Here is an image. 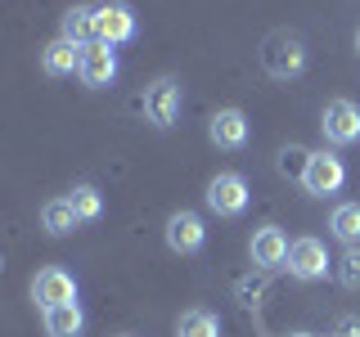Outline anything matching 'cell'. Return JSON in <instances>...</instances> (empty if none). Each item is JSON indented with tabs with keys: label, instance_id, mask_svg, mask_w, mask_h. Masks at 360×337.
<instances>
[{
	"label": "cell",
	"instance_id": "16",
	"mask_svg": "<svg viewBox=\"0 0 360 337\" xmlns=\"http://www.w3.org/2000/svg\"><path fill=\"white\" fill-rule=\"evenodd\" d=\"M329 230L347 247H360V202H338L333 216H329Z\"/></svg>",
	"mask_w": 360,
	"mask_h": 337
},
{
	"label": "cell",
	"instance_id": "20",
	"mask_svg": "<svg viewBox=\"0 0 360 337\" xmlns=\"http://www.w3.org/2000/svg\"><path fill=\"white\" fill-rule=\"evenodd\" d=\"M338 284H342L347 292L360 288V247H347V256L338 261Z\"/></svg>",
	"mask_w": 360,
	"mask_h": 337
},
{
	"label": "cell",
	"instance_id": "7",
	"mask_svg": "<svg viewBox=\"0 0 360 337\" xmlns=\"http://www.w3.org/2000/svg\"><path fill=\"white\" fill-rule=\"evenodd\" d=\"M248 180L239 171H221L207 180V207L217 211V216H239V211L248 207Z\"/></svg>",
	"mask_w": 360,
	"mask_h": 337
},
{
	"label": "cell",
	"instance_id": "11",
	"mask_svg": "<svg viewBox=\"0 0 360 337\" xmlns=\"http://www.w3.org/2000/svg\"><path fill=\"white\" fill-rule=\"evenodd\" d=\"M288 239L279 225H262V230L252 234V243H248V252H252V265L257 270H275V265H288Z\"/></svg>",
	"mask_w": 360,
	"mask_h": 337
},
{
	"label": "cell",
	"instance_id": "17",
	"mask_svg": "<svg viewBox=\"0 0 360 337\" xmlns=\"http://www.w3.org/2000/svg\"><path fill=\"white\" fill-rule=\"evenodd\" d=\"M176 337H221V319L212 310L194 306V310H185L176 319Z\"/></svg>",
	"mask_w": 360,
	"mask_h": 337
},
{
	"label": "cell",
	"instance_id": "1",
	"mask_svg": "<svg viewBox=\"0 0 360 337\" xmlns=\"http://www.w3.org/2000/svg\"><path fill=\"white\" fill-rule=\"evenodd\" d=\"M262 63L275 81H292V77L307 72V45H302V37H292V32H275L262 50Z\"/></svg>",
	"mask_w": 360,
	"mask_h": 337
},
{
	"label": "cell",
	"instance_id": "10",
	"mask_svg": "<svg viewBox=\"0 0 360 337\" xmlns=\"http://www.w3.org/2000/svg\"><path fill=\"white\" fill-rule=\"evenodd\" d=\"M202 239H207V230H202V216L198 211H172L167 216V247L180 256H189V252H198Z\"/></svg>",
	"mask_w": 360,
	"mask_h": 337
},
{
	"label": "cell",
	"instance_id": "15",
	"mask_svg": "<svg viewBox=\"0 0 360 337\" xmlns=\"http://www.w3.org/2000/svg\"><path fill=\"white\" fill-rule=\"evenodd\" d=\"M41 225H45V234L63 239V234H72L82 220H77V211H72V202H68V198H50L41 207Z\"/></svg>",
	"mask_w": 360,
	"mask_h": 337
},
{
	"label": "cell",
	"instance_id": "5",
	"mask_svg": "<svg viewBox=\"0 0 360 337\" xmlns=\"http://www.w3.org/2000/svg\"><path fill=\"white\" fill-rule=\"evenodd\" d=\"M32 301L41 310H54V306H72L77 301V279L59 265H45L37 279H32Z\"/></svg>",
	"mask_w": 360,
	"mask_h": 337
},
{
	"label": "cell",
	"instance_id": "19",
	"mask_svg": "<svg viewBox=\"0 0 360 337\" xmlns=\"http://www.w3.org/2000/svg\"><path fill=\"white\" fill-rule=\"evenodd\" d=\"M68 202H72V211H77L82 225H95L99 216H104V194H99L95 185H77L72 194H68Z\"/></svg>",
	"mask_w": 360,
	"mask_h": 337
},
{
	"label": "cell",
	"instance_id": "3",
	"mask_svg": "<svg viewBox=\"0 0 360 337\" xmlns=\"http://www.w3.org/2000/svg\"><path fill=\"white\" fill-rule=\"evenodd\" d=\"M302 189L315 198H324V194H338L342 189V180H347V166H342V157L338 153H311L307 162H302Z\"/></svg>",
	"mask_w": 360,
	"mask_h": 337
},
{
	"label": "cell",
	"instance_id": "8",
	"mask_svg": "<svg viewBox=\"0 0 360 337\" xmlns=\"http://www.w3.org/2000/svg\"><path fill=\"white\" fill-rule=\"evenodd\" d=\"M329 247H324L320 239H297L288 247V275L302 279V284H311V279H324L329 275Z\"/></svg>",
	"mask_w": 360,
	"mask_h": 337
},
{
	"label": "cell",
	"instance_id": "13",
	"mask_svg": "<svg viewBox=\"0 0 360 337\" xmlns=\"http://www.w3.org/2000/svg\"><path fill=\"white\" fill-rule=\"evenodd\" d=\"M41 67H45V77H72V72H82V45L77 41H50L41 50Z\"/></svg>",
	"mask_w": 360,
	"mask_h": 337
},
{
	"label": "cell",
	"instance_id": "6",
	"mask_svg": "<svg viewBox=\"0 0 360 337\" xmlns=\"http://www.w3.org/2000/svg\"><path fill=\"white\" fill-rule=\"evenodd\" d=\"M95 41H104V45L135 41V14H131V5H122V0H104V5H95Z\"/></svg>",
	"mask_w": 360,
	"mask_h": 337
},
{
	"label": "cell",
	"instance_id": "22",
	"mask_svg": "<svg viewBox=\"0 0 360 337\" xmlns=\"http://www.w3.org/2000/svg\"><path fill=\"white\" fill-rule=\"evenodd\" d=\"M288 337H315V333H288Z\"/></svg>",
	"mask_w": 360,
	"mask_h": 337
},
{
	"label": "cell",
	"instance_id": "14",
	"mask_svg": "<svg viewBox=\"0 0 360 337\" xmlns=\"http://www.w3.org/2000/svg\"><path fill=\"white\" fill-rule=\"evenodd\" d=\"M86 329V315L82 306H54V310H45V337H82Z\"/></svg>",
	"mask_w": 360,
	"mask_h": 337
},
{
	"label": "cell",
	"instance_id": "12",
	"mask_svg": "<svg viewBox=\"0 0 360 337\" xmlns=\"http://www.w3.org/2000/svg\"><path fill=\"white\" fill-rule=\"evenodd\" d=\"M248 135H252V126H248V117L239 108H221L217 117H212V126H207V140L217 144V149H225V153L243 149Z\"/></svg>",
	"mask_w": 360,
	"mask_h": 337
},
{
	"label": "cell",
	"instance_id": "23",
	"mask_svg": "<svg viewBox=\"0 0 360 337\" xmlns=\"http://www.w3.org/2000/svg\"><path fill=\"white\" fill-rule=\"evenodd\" d=\"M356 50H360V32H356Z\"/></svg>",
	"mask_w": 360,
	"mask_h": 337
},
{
	"label": "cell",
	"instance_id": "2",
	"mask_svg": "<svg viewBox=\"0 0 360 337\" xmlns=\"http://www.w3.org/2000/svg\"><path fill=\"white\" fill-rule=\"evenodd\" d=\"M180 104H185V90H180L176 77H158L153 86H144V117H149L158 131L176 126Z\"/></svg>",
	"mask_w": 360,
	"mask_h": 337
},
{
	"label": "cell",
	"instance_id": "18",
	"mask_svg": "<svg viewBox=\"0 0 360 337\" xmlns=\"http://www.w3.org/2000/svg\"><path fill=\"white\" fill-rule=\"evenodd\" d=\"M63 37L77 41V45H90L95 41V9L90 5H72L63 14Z\"/></svg>",
	"mask_w": 360,
	"mask_h": 337
},
{
	"label": "cell",
	"instance_id": "21",
	"mask_svg": "<svg viewBox=\"0 0 360 337\" xmlns=\"http://www.w3.org/2000/svg\"><path fill=\"white\" fill-rule=\"evenodd\" d=\"M329 337H360V315H342V319L333 324Z\"/></svg>",
	"mask_w": 360,
	"mask_h": 337
},
{
	"label": "cell",
	"instance_id": "4",
	"mask_svg": "<svg viewBox=\"0 0 360 337\" xmlns=\"http://www.w3.org/2000/svg\"><path fill=\"white\" fill-rule=\"evenodd\" d=\"M320 131L324 140L338 144V149H347V144H360V108L352 99H329L320 112Z\"/></svg>",
	"mask_w": 360,
	"mask_h": 337
},
{
	"label": "cell",
	"instance_id": "9",
	"mask_svg": "<svg viewBox=\"0 0 360 337\" xmlns=\"http://www.w3.org/2000/svg\"><path fill=\"white\" fill-rule=\"evenodd\" d=\"M77 77H82L90 90L112 86V77H117V54H112V45H104V41L82 45V72Z\"/></svg>",
	"mask_w": 360,
	"mask_h": 337
}]
</instances>
